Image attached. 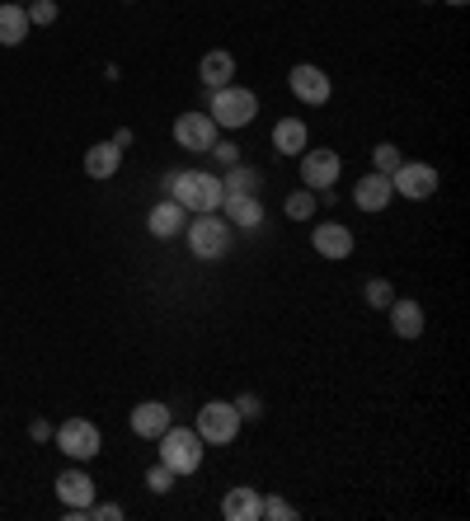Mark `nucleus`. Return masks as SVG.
<instances>
[{
  "label": "nucleus",
  "mask_w": 470,
  "mask_h": 521,
  "mask_svg": "<svg viewBox=\"0 0 470 521\" xmlns=\"http://www.w3.org/2000/svg\"><path fill=\"white\" fill-rule=\"evenodd\" d=\"M207 118H212L217 127H226V132H235V127H250L254 118H259V94L245 90V85H221V90H212Z\"/></svg>",
  "instance_id": "7ed1b4c3"
},
{
  "label": "nucleus",
  "mask_w": 470,
  "mask_h": 521,
  "mask_svg": "<svg viewBox=\"0 0 470 521\" xmlns=\"http://www.w3.org/2000/svg\"><path fill=\"white\" fill-rule=\"evenodd\" d=\"M29 437H33V442H47V437H52V423H43V418H33V423H29Z\"/></svg>",
  "instance_id": "473e14b6"
},
{
  "label": "nucleus",
  "mask_w": 470,
  "mask_h": 521,
  "mask_svg": "<svg viewBox=\"0 0 470 521\" xmlns=\"http://www.w3.org/2000/svg\"><path fill=\"white\" fill-rule=\"evenodd\" d=\"M52 437H57V451L71 460H94L104 451V437H99V428H94L90 418H66Z\"/></svg>",
  "instance_id": "423d86ee"
},
{
  "label": "nucleus",
  "mask_w": 470,
  "mask_h": 521,
  "mask_svg": "<svg viewBox=\"0 0 470 521\" xmlns=\"http://www.w3.org/2000/svg\"><path fill=\"white\" fill-rule=\"evenodd\" d=\"M24 10H29V24H38V29L57 24V0H29Z\"/></svg>",
  "instance_id": "cd10ccee"
},
{
  "label": "nucleus",
  "mask_w": 470,
  "mask_h": 521,
  "mask_svg": "<svg viewBox=\"0 0 470 521\" xmlns=\"http://www.w3.org/2000/svg\"><path fill=\"white\" fill-rule=\"evenodd\" d=\"M259 184H264V174L250 165H231L221 174V188H226V193H259Z\"/></svg>",
  "instance_id": "5701e85b"
},
{
  "label": "nucleus",
  "mask_w": 470,
  "mask_h": 521,
  "mask_svg": "<svg viewBox=\"0 0 470 521\" xmlns=\"http://www.w3.org/2000/svg\"><path fill=\"white\" fill-rule=\"evenodd\" d=\"M113 146H118V151H127V146H132V132H127V127H118V132H113Z\"/></svg>",
  "instance_id": "72a5a7b5"
},
{
  "label": "nucleus",
  "mask_w": 470,
  "mask_h": 521,
  "mask_svg": "<svg viewBox=\"0 0 470 521\" xmlns=\"http://www.w3.org/2000/svg\"><path fill=\"white\" fill-rule=\"evenodd\" d=\"M118 169H123V151H118L113 141H99V146L85 151V174H90V179H113Z\"/></svg>",
  "instance_id": "412c9836"
},
{
  "label": "nucleus",
  "mask_w": 470,
  "mask_h": 521,
  "mask_svg": "<svg viewBox=\"0 0 470 521\" xmlns=\"http://www.w3.org/2000/svg\"><path fill=\"white\" fill-rule=\"evenodd\" d=\"M231 404H235V414H240V418H259V414H264V404H259L254 395H240V399H231Z\"/></svg>",
  "instance_id": "2f4dec72"
},
{
  "label": "nucleus",
  "mask_w": 470,
  "mask_h": 521,
  "mask_svg": "<svg viewBox=\"0 0 470 521\" xmlns=\"http://www.w3.org/2000/svg\"><path fill=\"white\" fill-rule=\"evenodd\" d=\"M311 245H315V254H320V259L339 263V259H348V254H353V230L339 226V221H325V226L311 230Z\"/></svg>",
  "instance_id": "ddd939ff"
},
{
  "label": "nucleus",
  "mask_w": 470,
  "mask_h": 521,
  "mask_svg": "<svg viewBox=\"0 0 470 521\" xmlns=\"http://www.w3.org/2000/svg\"><path fill=\"white\" fill-rule=\"evenodd\" d=\"M264 517L268 521H292L297 517V507L287 503V498H264Z\"/></svg>",
  "instance_id": "c85d7f7f"
},
{
  "label": "nucleus",
  "mask_w": 470,
  "mask_h": 521,
  "mask_svg": "<svg viewBox=\"0 0 470 521\" xmlns=\"http://www.w3.org/2000/svg\"><path fill=\"white\" fill-rule=\"evenodd\" d=\"M221 517L226 521H264V493L250 489V484H235L221 498Z\"/></svg>",
  "instance_id": "f8f14e48"
},
{
  "label": "nucleus",
  "mask_w": 470,
  "mask_h": 521,
  "mask_svg": "<svg viewBox=\"0 0 470 521\" xmlns=\"http://www.w3.org/2000/svg\"><path fill=\"white\" fill-rule=\"evenodd\" d=\"M287 85H292V94H297L306 108H320V104H329V94H334V80L320 71V66H311V62H301V66H292V76H287Z\"/></svg>",
  "instance_id": "9d476101"
},
{
  "label": "nucleus",
  "mask_w": 470,
  "mask_h": 521,
  "mask_svg": "<svg viewBox=\"0 0 470 521\" xmlns=\"http://www.w3.org/2000/svg\"><path fill=\"white\" fill-rule=\"evenodd\" d=\"M165 188H170V198L184 207V212H217L221 198H226V188H221L217 174H207V169H184V174H165Z\"/></svg>",
  "instance_id": "f257e3e1"
},
{
  "label": "nucleus",
  "mask_w": 470,
  "mask_h": 521,
  "mask_svg": "<svg viewBox=\"0 0 470 521\" xmlns=\"http://www.w3.org/2000/svg\"><path fill=\"white\" fill-rule=\"evenodd\" d=\"M362 296H367V306H372V310H386L395 301V287L386 282V277H372V282L362 287Z\"/></svg>",
  "instance_id": "393cba45"
},
{
  "label": "nucleus",
  "mask_w": 470,
  "mask_h": 521,
  "mask_svg": "<svg viewBox=\"0 0 470 521\" xmlns=\"http://www.w3.org/2000/svg\"><path fill=\"white\" fill-rule=\"evenodd\" d=\"M438 169L433 165H423V160H400V169L391 174V188H395V198H409V202H423V198H433L438 193Z\"/></svg>",
  "instance_id": "0eeeda50"
},
{
  "label": "nucleus",
  "mask_w": 470,
  "mask_h": 521,
  "mask_svg": "<svg viewBox=\"0 0 470 521\" xmlns=\"http://www.w3.org/2000/svg\"><path fill=\"white\" fill-rule=\"evenodd\" d=\"M231 76H235V57L231 52H207L203 62H198V80H203L207 90H221V85H231Z\"/></svg>",
  "instance_id": "4be33fe9"
},
{
  "label": "nucleus",
  "mask_w": 470,
  "mask_h": 521,
  "mask_svg": "<svg viewBox=\"0 0 470 521\" xmlns=\"http://www.w3.org/2000/svg\"><path fill=\"white\" fill-rule=\"evenodd\" d=\"M391 329L395 338H405V343H414V338H423V306L419 301H409V296H395L391 306Z\"/></svg>",
  "instance_id": "f3484780"
},
{
  "label": "nucleus",
  "mask_w": 470,
  "mask_h": 521,
  "mask_svg": "<svg viewBox=\"0 0 470 521\" xmlns=\"http://www.w3.org/2000/svg\"><path fill=\"white\" fill-rule=\"evenodd\" d=\"M19 5H24V0H19Z\"/></svg>",
  "instance_id": "c9c22d12"
},
{
  "label": "nucleus",
  "mask_w": 470,
  "mask_h": 521,
  "mask_svg": "<svg viewBox=\"0 0 470 521\" xmlns=\"http://www.w3.org/2000/svg\"><path fill=\"white\" fill-rule=\"evenodd\" d=\"M207 155H217V165H240V146H235V141H217V146H212V151Z\"/></svg>",
  "instance_id": "c756f323"
},
{
  "label": "nucleus",
  "mask_w": 470,
  "mask_h": 521,
  "mask_svg": "<svg viewBox=\"0 0 470 521\" xmlns=\"http://www.w3.org/2000/svg\"><path fill=\"white\" fill-rule=\"evenodd\" d=\"M217 132L221 127L207 118V113H179V123H174V141H179V151H193V155H207L217 146Z\"/></svg>",
  "instance_id": "1a4fd4ad"
},
{
  "label": "nucleus",
  "mask_w": 470,
  "mask_h": 521,
  "mask_svg": "<svg viewBox=\"0 0 470 521\" xmlns=\"http://www.w3.org/2000/svg\"><path fill=\"white\" fill-rule=\"evenodd\" d=\"M315 202H320V193H311V188H297V193L287 198V216H292V221H311Z\"/></svg>",
  "instance_id": "b1692460"
},
{
  "label": "nucleus",
  "mask_w": 470,
  "mask_h": 521,
  "mask_svg": "<svg viewBox=\"0 0 470 521\" xmlns=\"http://www.w3.org/2000/svg\"><path fill=\"white\" fill-rule=\"evenodd\" d=\"M57 498H62V507H71V512H85V507L94 503V479L71 465V470L57 475Z\"/></svg>",
  "instance_id": "2eb2a0df"
},
{
  "label": "nucleus",
  "mask_w": 470,
  "mask_h": 521,
  "mask_svg": "<svg viewBox=\"0 0 470 521\" xmlns=\"http://www.w3.org/2000/svg\"><path fill=\"white\" fill-rule=\"evenodd\" d=\"M174 479H179V475H174L170 465H160V460H156V465L146 470V489H151V493H170V489H174Z\"/></svg>",
  "instance_id": "bb28decb"
},
{
  "label": "nucleus",
  "mask_w": 470,
  "mask_h": 521,
  "mask_svg": "<svg viewBox=\"0 0 470 521\" xmlns=\"http://www.w3.org/2000/svg\"><path fill=\"white\" fill-rule=\"evenodd\" d=\"M447 5H452V10H461V5H466V0H447Z\"/></svg>",
  "instance_id": "f704fd0d"
},
{
  "label": "nucleus",
  "mask_w": 470,
  "mask_h": 521,
  "mask_svg": "<svg viewBox=\"0 0 470 521\" xmlns=\"http://www.w3.org/2000/svg\"><path fill=\"white\" fill-rule=\"evenodd\" d=\"M339 174H344V155L339 151H301V184L311 188V193H329V188L339 184Z\"/></svg>",
  "instance_id": "6e6552de"
},
{
  "label": "nucleus",
  "mask_w": 470,
  "mask_h": 521,
  "mask_svg": "<svg viewBox=\"0 0 470 521\" xmlns=\"http://www.w3.org/2000/svg\"><path fill=\"white\" fill-rule=\"evenodd\" d=\"M160 442V465H170L174 475H193L198 465H203V437H198V428H165L156 437Z\"/></svg>",
  "instance_id": "20e7f679"
},
{
  "label": "nucleus",
  "mask_w": 470,
  "mask_h": 521,
  "mask_svg": "<svg viewBox=\"0 0 470 521\" xmlns=\"http://www.w3.org/2000/svg\"><path fill=\"white\" fill-rule=\"evenodd\" d=\"M146 226H151V235H156V240H174V235L188 226V216H184V207L170 198V202H156V207H151Z\"/></svg>",
  "instance_id": "a211bd4d"
},
{
  "label": "nucleus",
  "mask_w": 470,
  "mask_h": 521,
  "mask_svg": "<svg viewBox=\"0 0 470 521\" xmlns=\"http://www.w3.org/2000/svg\"><path fill=\"white\" fill-rule=\"evenodd\" d=\"M306 146H311V132H306L301 118H282V123H273V151L278 155H301Z\"/></svg>",
  "instance_id": "aec40b11"
},
{
  "label": "nucleus",
  "mask_w": 470,
  "mask_h": 521,
  "mask_svg": "<svg viewBox=\"0 0 470 521\" xmlns=\"http://www.w3.org/2000/svg\"><path fill=\"white\" fill-rule=\"evenodd\" d=\"M85 517H99V521H123V507H118V503H90V507H85Z\"/></svg>",
  "instance_id": "7c9ffc66"
},
{
  "label": "nucleus",
  "mask_w": 470,
  "mask_h": 521,
  "mask_svg": "<svg viewBox=\"0 0 470 521\" xmlns=\"http://www.w3.org/2000/svg\"><path fill=\"white\" fill-rule=\"evenodd\" d=\"M240 423H245V418L235 414L231 399H212V404H203V409H198V437H203L207 446L235 442V437H240Z\"/></svg>",
  "instance_id": "39448f33"
},
{
  "label": "nucleus",
  "mask_w": 470,
  "mask_h": 521,
  "mask_svg": "<svg viewBox=\"0 0 470 521\" xmlns=\"http://www.w3.org/2000/svg\"><path fill=\"white\" fill-rule=\"evenodd\" d=\"M29 38V10L19 0H5L0 5V47H19Z\"/></svg>",
  "instance_id": "6ab92c4d"
},
{
  "label": "nucleus",
  "mask_w": 470,
  "mask_h": 521,
  "mask_svg": "<svg viewBox=\"0 0 470 521\" xmlns=\"http://www.w3.org/2000/svg\"><path fill=\"white\" fill-rule=\"evenodd\" d=\"M231 221L217 212H198L193 221L184 226V240L188 249H193V259H203V263H221L226 254H231Z\"/></svg>",
  "instance_id": "f03ea898"
},
{
  "label": "nucleus",
  "mask_w": 470,
  "mask_h": 521,
  "mask_svg": "<svg viewBox=\"0 0 470 521\" xmlns=\"http://www.w3.org/2000/svg\"><path fill=\"white\" fill-rule=\"evenodd\" d=\"M174 423V414H170V404H160V399H146V404H137L132 409V432H137L141 442H156L160 432Z\"/></svg>",
  "instance_id": "dca6fc26"
},
{
  "label": "nucleus",
  "mask_w": 470,
  "mask_h": 521,
  "mask_svg": "<svg viewBox=\"0 0 470 521\" xmlns=\"http://www.w3.org/2000/svg\"><path fill=\"white\" fill-rule=\"evenodd\" d=\"M217 212L231 221V230H259L264 226V202H259V193H226Z\"/></svg>",
  "instance_id": "9b49d317"
},
{
  "label": "nucleus",
  "mask_w": 470,
  "mask_h": 521,
  "mask_svg": "<svg viewBox=\"0 0 470 521\" xmlns=\"http://www.w3.org/2000/svg\"><path fill=\"white\" fill-rule=\"evenodd\" d=\"M395 198V188H391V174H362L358 188H353V202H358L362 212H386Z\"/></svg>",
  "instance_id": "4468645a"
},
{
  "label": "nucleus",
  "mask_w": 470,
  "mask_h": 521,
  "mask_svg": "<svg viewBox=\"0 0 470 521\" xmlns=\"http://www.w3.org/2000/svg\"><path fill=\"white\" fill-rule=\"evenodd\" d=\"M400 160H405V155H400V146H395V141H381V146L372 151L376 174H395V169H400Z\"/></svg>",
  "instance_id": "a878e982"
}]
</instances>
